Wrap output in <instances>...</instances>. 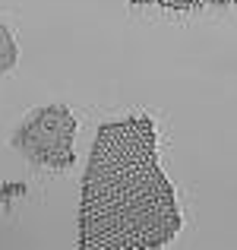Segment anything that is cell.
I'll return each instance as SVG.
<instances>
[{
  "label": "cell",
  "instance_id": "obj_1",
  "mask_svg": "<svg viewBox=\"0 0 237 250\" xmlns=\"http://www.w3.org/2000/svg\"><path fill=\"white\" fill-rule=\"evenodd\" d=\"M180 231V209L158 165L149 117H120L98 127L82 177L79 247L158 250Z\"/></svg>",
  "mask_w": 237,
  "mask_h": 250
},
{
  "label": "cell",
  "instance_id": "obj_2",
  "mask_svg": "<svg viewBox=\"0 0 237 250\" xmlns=\"http://www.w3.org/2000/svg\"><path fill=\"white\" fill-rule=\"evenodd\" d=\"M73 143L76 117L70 114L67 104H44V108L32 111L13 133V149L22 152V159L54 171L73 165Z\"/></svg>",
  "mask_w": 237,
  "mask_h": 250
},
{
  "label": "cell",
  "instance_id": "obj_3",
  "mask_svg": "<svg viewBox=\"0 0 237 250\" xmlns=\"http://www.w3.org/2000/svg\"><path fill=\"white\" fill-rule=\"evenodd\" d=\"M136 6H164V10H202V6H228L234 0H133Z\"/></svg>",
  "mask_w": 237,
  "mask_h": 250
},
{
  "label": "cell",
  "instance_id": "obj_4",
  "mask_svg": "<svg viewBox=\"0 0 237 250\" xmlns=\"http://www.w3.org/2000/svg\"><path fill=\"white\" fill-rule=\"evenodd\" d=\"M16 57H19L16 38L10 35V29H6V25H0V76H6L13 67H16Z\"/></svg>",
  "mask_w": 237,
  "mask_h": 250
}]
</instances>
